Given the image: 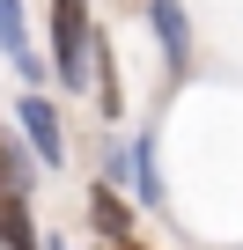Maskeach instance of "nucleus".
I'll use <instances>...</instances> for the list:
<instances>
[{
    "instance_id": "nucleus-4",
    "label": "nucleus",
    "mask_w": 243,
    "mask_h": 250,
    "mask_svg": "<svg viewBox=\"0 0 243 250\" xmlns=\"http://www.w3.org/2000/svg\"><path fill=\"white\" fill-rule=\"evenodd\" d=\"M0 52L37 81V44H30V22H22V0H0Z\"/></svg>"
},
{
    "instance_id": "nucleus-9",
    "label": "nucleus",
    "mask_w": 243,
    "mask_h": 250,
    "mask_svg": "<svg viewBox=\"0 0 243 250\" xmlns=\"http://www.w3.org/2000/svg\"><path fill=\"white\" fill-rule=\"evenodd\" d=\"M118 250H140V243H118Z\"/></svg>"
},
{
    "instance_id": "nucleus-3",
    "label": "nucleus",
    "mask_w": 243,
    "mask_h": 250,
    "mask_svg": "<svg viewBox=\"0 0 243 250\" xmlns=\"http://www.w3.org/2000/svg\"><path fill=\"white\" fill-rule=\"evenodd\" d=\"M148 22H155V37H162L170 66H184V59H192V30H184V0H148Z\"/></svg>"
},
{
    "instance_id": "nucleus-8",
    "label": "nucleus",
    "mask_w": 243,
    "mask_h": 250,
    "mask_svg": "<svg viewBox=\"0 0 243 250\" xmlns=\"http://www.w3.org/2000/svg\"><path fill=\"white\" fill-rule=\"evenodd\" d=\"M22 184H30V162H22L8 140H0V191H22Z\"/></svg>"
},
{
    "instance_id": "nucleus-1",
    "label": "nucleus",
    "mask_w": 243,
    "mask_h": 250,
    "mask_svg": "<svg viewBox=\"0 0 243 250\" xmlns=\"http://www.w3.org/2000/svg\"><path fill=\"white\" fill-rule=\"evenodd\" d=\"M52 66L66 88H88L96 74V22H88V0H52Z\"/></svg>"
},
{
    "instance_id": "nucleus-6",
    "label": "nucleus",
    "mask_w": 243,
    "mask_h": 250,
    "mask_svg": "<svg viewBox=\"0 0 243 250\" xmlns=\"http://www.w3.org/2000/svg\"><path fill=\"white\" fill-rule=\"evenodd\" d=\"M88 213H96V228H103V235H118V243H126V199H118V191H103V184H96Z\"/></svg>"
},
{
    "instance_id": "nucleus-5",
    "label": "nucleus",
    "mask_w": 243,
    "mask_h": 250,
    "mask_svg": "<svg viewBox=\"0 0 243 250\" xmlns=\"http://www.w3.org/2000/svg\"><path fill=\"white\" fill-rule=\"evenodd\" d=\"M0 243H8V250H37V235H30V206H22V191H0Z\"/></svg>"
},
{
    "instance_id": "nucleus-2",
    "label": "nucleus",
    "mask_w": 243,
    "mask_h": 250,
    "mask_svg": "<svg viewBox=\"0 0 243 250\" xmlns=\"http://www.w3.org/2000/svg\"><path fill=\"white\" fill-rule=\"evenodd\" d=\"M15 118H22V133H30L37 162H44V169H59V162H66V140H59V110H52L44 96H22V110H15Z\"/></svg>"
},
{
    "instance_id": "nucleus-7",
    "label": "nucleus",
    "mask_w": 243,
    "mask_h": 250,
    "mask_svg": "<svg viewBox=\"0 0 243 250\" xmlns=\"http://www.w3.org/2000/svg\"><path fill=\"white\" fill-rule=\"evenodd\" d=\"M133 169H140V199H148V206H170V184H162V169H155V147H140Z\"/></svg>"
},
{
    "instance_id": "nucleus-10",
    "label": "nucleus",
    "mask_w": 243,
    "mask_h": 250,
    "mask_svg": "<svg viewBox=\"0 0 243 250\" xmlns=\"http://www.w3.org/2000/svg\"><path fill=\"white\" fill-rule=\"evenodd\" d=\"M52 250H66V243H52Z\"/></svg>"
}]
</instances>
